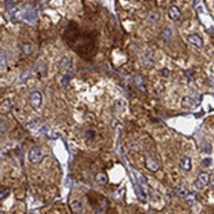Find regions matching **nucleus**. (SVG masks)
Listing matches in <instances>:
<instances>
[{
    "label": "nucleus",
    "instance_id": "nucleus-1",
    "mask_svg": "<svg viewBox=\"0 0 214 214\" xmlns=\"http://www.w3.org/2000/svg\"><path fill=\"white\" fill-rule=\"evenodd\" d=\"M72 68H73L72 58H69V57L62 58V60L59 62V72L63 74H68L72 72Z\"/></svg>",
    "mask_w": 214,
    "mask_h": 214
},
{
    "label": "nucleus",
    "instance_id": "nucleus-30",
    "mask_svg": "<svg viewBox=\"0 0 214 214\" xmlns=\"http://www.w3.org/2000/svg\"><path fill=\"white\" fill-rule=\"evenodd\" d=\"M9 189H2V194H0V199H4V197H7L8 195H9Z\"/></svg>",
    "mask_w": 214,
    "mask_h": 214
},
{
    "label": "nucleus",
    "instance_id": "nucleus-33",
    "mask_svg": "<svg viewBox=\"0 0 214 214\" xmlns=\"http://www.w3.org/2000/svg\"><path fill=\"white\" fill-rule=\"evenodd\" d=\"M86 135H87L89 137H94V136H95V132H92V131H87V132H86Z\"/></svg>",
    "mask_w": 214,
    "mask_h": 214
},
{
    "label": "nucleus",
    "instance_id": "nucleus-21",
    "mask_svg": "<svg viewBox=\"0 0 214 214\" xmlns=\"http://www.w3.org/2000/svg\"><path fill=\"white\" fill-rule=\"evenodd\" d=\"M172 35H173V32H172V30L169 28V27H166L163 31H162V33H160V37H162L163 40H171V37H172Z\"/></svg>",
    "mask_w": 214,
    "mask_h": 214
},
{
    "label": "nucleus",
    "instance_id": "nucleus-4",
    "mask_svg": "<svg viewBox=\"0 0 214 214\" xmlns=\"http://www.w3.org/2000/svg\"><path fill=\"white\" fill-rule=\"evenodd\" d=\"M22 18L26 22H28V23H35L37 21V13H36L35 9L27 8V9H24V12L22 13Z\"/></svg>",
    "mask_w": 214,
    "mask_h": 214
},
{
    "label": "nucleus",
    "instance_id": "nucleus-25",
    "mask_svg": "<svg viewBox=\"0 0 214 214\" xmlns=\"http://www.w3.org/2000/svg\"><path fill=\"white\" fill-rule=\"evenodd\" d=\"M159 17H160V14H159L158 12H150L149 13V21H151V22L159 21Z\"/></svg>",
    "mask_w": 214,
    "mask_h": 214
},
{
    "label": "nucleus",
    "instance_id": "nucleus-15",
    "mask_svg": "<svg viewBox=\"0 0 214 214\" xmlns=\"http://www.w3.org/2000/svg\"><path fill=\"white\" fill-rule=\"evenodd\" d=\"M36 72H37V74H38L40 77L46 76V73H48V65H46V63L40 62V63L37 64V67H36Z\"/></svg>",
    "mask_w": 214,
    "mask_h": 214
},
{
    "label": "nucleus",
    "instance_id": "nucleus-20",
    "mask_svg": "<svg viewBox=\"0 0 214 214\" xmlns=\"http://www.w3.org/2000/svg\"><path fill=\"white\" fill-rule=\"evenodd\" d=\"M41 128L43 127H40L37 122H30V123H27V130L30 132H32V133H38L40 131H41Z\"/></svg>",
    "mask_w": 214,
    "mask_h": 214
},
{
    "label": "nucleus",
    "instance_id": "nucleus-18",
    "mask_svg": "<svg viewBox=\"0 0 214 214\" xmlns=\"http://www.w3.org/2000/svg\"><path fill=\"white\" fill-rule=\"evenodd\" d=\"M173 192H175V195H177V196H180V197H186L187 195L190 194V191L186 189V187H176L175 190H173Z\"/></svg>",
    "mask_w": 214,
    "mask_h": 214
},
{
    "label": "nucleus",
    "instance_id": "nucleus-3",
    "mask_svg": "<svg viewBox=\"0 0 214 214\" xmlns=\"http://www.w3.org/2000/svg\"><path fill=\"white\" fill-rule=\"evenodd\" d=\"M28 160L32 164H38L43 160V153L37 146H32L28 151Z\"/></svg>",
    "mask_w": 214,
    "mask_h": 214
},
{
    "label": "nucleus",
    "instance_id": "nucleus-27",
    "mask_svg": "<svg viewBox=\"0 0 214 214\" xmlns=\"http://www.w3.org/2000/svg\"><path fill=\"white\" fill-rule=\"evenodd\" d=\"M31 74H32V72L31 71H26V72H23L22 74H21V81H26V79H28L30 77H31Z\"/></svg>",
    "mask_w": 214,
    "mask_h": 214
},
{
    "label": "nucleus",
    "instance_id": "nucleus-16",
    "mask_svg": "<svg viewBox=\"0 0 214 214\" xmlns=\"http://www.w3.org/2000/svg\"><path fill=\"white\" fill-rule=\"evenodd\" d=\"M195 104H196V101L191 98V96H185L183 99H182V101H181V105L183 106V108H192V106H195Z\"/></svg>",
    "mask_w": 214,
    "mask_h": 214
},
{
    "label": "nucleus",
    "instance_id": "nucleus-2",
    "mask_svg": "<svg viewBox=\"0 0 214 214\" xmlns=\"http://www.w3.org/2000/svg\"><path fill=\"white\" fill-rule=\"evenodd\" d=\"M209 182H210V175H209V173H206V172H201L197 176L196 182H195L194 186H195L196 190H201V189H204L205 186L209 185Z\"/></svg>",
    "mask_w": 214,
    "mask_h": 214
},
{
    "label": "nucleus",
    "instance_id": "nucleus-7",
    "mask_svg": "<svg viewBox=\"0 0 214 214\" xmlns=\"http://www.w3.org/2000/svg\"><path fill=\"white\" fill-rule=\"evenodd\" d=\"M133 186H135V192H136L137 197L140 199V201L146 203V192L142 190V187L140 186V183L137 181H135V182H133Z\"/></svg>",
    "mask_w": 214,
    "mask_h": 214
},
{
    "label": "nucleus",
    "instance_id": "nucleus-8",
    "mask_svg": "<svg viewBox=\"0 0 214 214\" xmlns=\"http://www.w3.org/2000/svg\"><path fill=\"white\" fill-rule=\"evenodd\" d=\"M187 41L192 45H195V46H197V48H203V45H204L203 38L199 35H189L187 36Z\"/></svg>",
    "mask_w": 214,
    "mask_h": 214
},
{
    "label": "nucleus",
    "instance_id": "nucleus-5",
    "mask_svg": "<svg viewBox=\"0 0 214 214\" xmlns=\"http://www.w3.org/2000/svg\"><path fill=\"white\" fill-rule=\"evenodd\" d=\"M145 164H146V168H148L150 172H156L159 168H160V164H159V160L155 158V156H146V160H145Z\"/></svg>",
    "mask_w": 214,
    "mask_h": 214
},
{
    "label": "nucleus",
    "instance_id": "nucleus-12",
    "mask_svg": "<svg viewBox=\"0 0 214 214\" xmlns=\"http://www.w3.org/2000/svg\"><path fill=\"white\" fill-rule=\"evenodd\" d=\"M180 166H181V168H182L183 171H186V172L191 171V168H192L191 158H190V156H183V158L181 159V162H180Z\"/></svg>",
    "mask_w": 214,
    "mask_h": 214
},
{
    "label": "nucleus",
    "instance_id": "nucleus-10",
    "mask_svg": "<svg viewBox=\"0 0 214 214\" xmlns=\"http://www.w3.org/2000/svg\"><path fill=\"white\" fill-rule=\"evenodd\" d=\"M71 209L73 210V213H84V204L81 200L78 199H73L71 201Z\"/></svg>",
    "mask_w": 214,
    "mask_h": 214
},
{
    "label": "nucleus",
    "instance_id": "nucleus-28",
    "mask_svg": "<svg viewBox=\"0 0 214 214\" xmlns=\"http://www.w3.org/2000/svg\"><path fill=\"white\" fill-rule=\"evenodd\" d=\"M5 65H7V54L5 51L2 50V68H5Z\"/></svg>",
    "mask_w": 214,
    "mask_h": 214
},
{
    "label": "nucleus",
    "instance_id": "nucleus-14",
    "mask_svg": "<svg viewBox=\"0 0 214 214\" xmlns=\"http://www.w3.org/2000/svg\"><path fill=\"white\" fill-rule=\"evenodd\" d=\"M0 108H2V113H3V114L9 113V112L13 109V103H12V100H10V99H5V100L2 103V105H0Z\"/></svg>",
    "mask_w": 214,
    "mask_h": 214
},
{
    "label": "nucleus",
    "instance_id": "nucleus-17",
    "mask_svg": "<svg viewBox=\"0 0 214 214\" xmlns=\"http://www.w3.org/2000/svg\"><path fill=\"white\" fill-rule=\"evenodd\" d=\"M95 181H96L98 185L104 186V185L108 183V176H106L105 173H98V175L95 176Z\"/></svg>",
    "mask_w": 214,
    "mask_h": 214
},
{
    "label": "nucleus",
    "instance_id": "nucleus-24",
    "mask_svg": "<svg viewBox=\"0 0 214 214\" xmlns=\"http://www.w3.org/2000/svg\"><path fill=\"white\" fill-rule=\"evenodd\" d=\"M69 81H71V76L69 74H63V77L60 79V84H62V86L67 87V86H68V84H69Z\"/></svg>",
    "mask_w": 214,
    "mask_h": 214
},
{
    "label": "nucleus",
    "instance_id": "nucleus-6",
    "mask_svg": "<svg viewBox=\"0 0 214 214\" xmlns=\"http://www.w3.org/2000/svg\"><path fill=\"white\" fill-rule=\"evenodd\" d=\"M41 101H43V96H41V94H40L38 91L31 92V95H30V104L33 106L35 109L40 108V105H41Z\"/></svg>",
    "mask_w": 214,
    "mask_h": 214
},
{
    "label": "nucleus",
    "instance_id": "nucleus-11",
    "mask_svg": "<svg viewBox=\"0 0 214 214\" xmlns=\"http://www.w3.org/2000/svg\"><path fill=\"white\" fill-rule=\"evenodd\" d=\"M144 63L146 67H153L155 64V58H154V51H148L144 55Z\"/></svg>",
    "mask_w": 214,
    "mask_h": 214
},
{
    "label": "nucleus",
    "instance_id": "nucleus-9",
    "mask_svg": "<svg viewBox=\"0 0 214 214\" xmlns=\"http://www.w3.org/2000/svg\"><path fill=\"white\" fill-rule=\"evenodd\" d=\"M168 16L172 21H178L181 18V10L178 9V7H175L172 5L169 9H168Z\"/></svg>",
    "mask_w": 214,
    "mask_h": 214
},
{
    "label": "nucleus",
    "instance_id": "nucleus-31",
    "mask_svg": "<svg viewBox=\"0 0 214 214\" xmlns=\"http://www.w3.org/2000/svg\"><path fill=\"white\" fill-rule=\"evenodd\" d=\"M5 132H7V123H5V121H2V136Z\"/></svg>",
    "mask_w": 214,
    "mask_h": 214
},
{
    "label": "nucleus",
    "instance_id": "nucleus-29",
    "mask_svg": "<svg viewBox=\"0 0 214 214\" xmlns=\"http://www.w3.org/2000/svg\"><path fill=\"white\" fill-rule=\"evenodd\" d=\"M210 164H211V159L210 158H206V159H204L203 162H201V166L205 167V168L206 167H210Z\"/></svg>",
    "mask_w": 214,
    "mask_h": 214
},
{
    "label": "nucleus",
    "instance_id": "nucleus-26",
    "mask_svg": "<svg viewBox=\"0 0 214 214\" xmlns=\"http://www.w3.org/2000/svg\"><path fill=\"white\" fill-rule=\"evenodd\" d=\"M186 200H187V204H189L190 206L194 205V203H195V195L194 194H189L186 196Z\"/></svg>",
    "mask_w": 214,
    "mask_h": 214
},
{
    "label": "nucleus",
    "instance_id": "nucleus-23",
    "mask_svg": "<svg viewBox=\"0 0 214 214\" xmlns=\"http://www.w3.org/2000/svg\"><path fill=\"white\" fill-rule=\"evenodd\" d=\"M126 103L122 100V99H119V100H117L115 101V109H118L119 112H123L125 109H126Z\"/></svg>",
    "mask_w": 214,
    "mask_h": 214
},
{
    "label": "nucleus",
    "instance_id": "nucleus-13",
    "mask_svg": "<svg viewBox=\"0 0 214 214\" xmlns=\"http://www.w3.org/2000/svg\"><path fill=\"white\" fill-rule=\"evenodd\" d=\"M133 84H135L136 89H139L141 92H145V91H146V86H145V82H144L142 76H136V77H133Z\"/></svg>",
    "mask_w": 214,
    "mask_h": 214
},
{
    "label": "nucleus",
    "instance_id": "nucleus-22",
    "mask_svg": "<svg viewBox=\"0 0 214 214\" xmlns=\"http://www.w3.org/2000/svg\"><path fill=\"white\" fill-rule=\"evenodd\" d=\"M5 8L9 13H12V10H17L16 3L13 2V0H5Z\"/></svg>",
    "mask_w": 214,
    "mask_h": 214
},
{
    "label": "nucleus",
    "instance_id": "nucleus-34",
    "mask_svg": "<svg viewBox=\"0 0 214 214\" xmlns=\"http://www.w3.org/2000/svg\"><path fill=\"white\" fill-rule=\"evenodd\" d=\"M43 2H44V3H49V2H50V0H43Z\"/></svg>",
    "mask_w": 214,
    "mask_h": 214
},
{
    "label": "nucleus",
    "instance_id": "nucleus-32",
    "mask_svg": "<svg viewBox=\"0 0 214 214\" xmlns=\"http://www.w3.org/2000/svg\"><path fill=\"white\" fill-rule=\"evenodd\" d=\"M162 74H163V76H166V77H168V74H169V71H168L167 68H164V69H162Z\"/></svg>",
    "mask_w": 214,
    "mask_h": 214
},
{
    "label": "nucleus",
    "instance_id": "nucleus-19",
    "mask_svg": "<svg viewBox=\"0 0 214 214\" xmlns=\"http://www.w3.org/2000/svg\"><path fill=\"white\" fill-rule=\"evenodd\" d=\"M21 50H22V53H23L24 55H31L32 53L35 51V46L32 44H23L22 48H21Z\"/></svg>",
    "mask_w": 214,
    "mask_h": 214
}]
</instances>
